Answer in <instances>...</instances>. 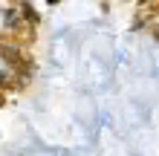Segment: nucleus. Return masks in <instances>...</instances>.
<instances>
[{"instance_id": "nucleus-1", "label": "nucleus", "mask_w": 159, "mask_h": 156, "mask_svg": "<svg viewBox=\"0 0 159 156\" xmlns=\"http://www.w3.org/2000/svg\"><path fill=\"white\" fill-rule=\"evenodd\" d=\"M17 12H20V17H23L26 23H32V26H38V23H41V15L35 12V9H32L29 3H23V6H17Z\"/></svg>"}, {"instance_id": "nucleus-2", "label": "nucleus", "mask_w": 159, "mask_h": 156, "mask_svg": "<svg viewBox=\"0 0 159 156\" xmlns=\"http://www.w3.org/2000/svg\"><path fill=\"white\" fill-rule=\"evenodd\" d=\"M6 104H9V93H6L3 87H0V107H6Z\"/></svg>"}, {"instance_id": "nucleus-3", "label": "nucleus", "mask_w": 159, "mask_h": 156, "mask_svg": "<svg viewBox=\"0 0 159 156\" xmlns=\"http://www.w3.org/2000/svg\"><path fill=\"white\" fill-rule=\"evenodd\" d=\"M9 3H12V6H23L26 0H9Z\"/></svg>"}, {"instance_id": "nucleus-4", "label": "nucleus", "mask_w": 159, "mask_h": 156, "mask_svg": "<svg viewBox=\"0 0 159 156\" xmlns=\"http://www.w3.org/2000/svg\"><path fill=\"white\" fill-rule=\"evenodd\" d=\"M61 3V0H46V6H58Z\"/></svg>"}]
</instances>
